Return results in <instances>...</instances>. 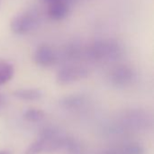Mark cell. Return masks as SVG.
<instances>
[{"label": "cell", "mask_w": 154, "mask_h": 154, "mask_svg": "<svg viewBox=\"0 0 154 154\" xmlns=\"http://www.w3.org/2000/svg\"><path fill=\"white\" fill-rule=\"evenodd\" d=\"M109 81L116 87H126L135 79L134 69L127 65H118L109 73Z\"/></svg>", "instance_id": "3"}, {"label": "cell", "mask_w": 154, "mask_h": 154, "mask_svg": "<svg viewBox=\"0 0 154 154\" xmlns=\"http://www.w3.org/2000/svg\"><path fill=\"white\" fill-rule=\"evenodd\" d=\"M14 67L7 62L0 61V85L9 82L14 75Z\"/></svg>", "instance_id": "8"}, {"label": "cell", "mask_w": 154, "mask_h": 154, "mask_svg": "<svg viewBox=\"0 0 154 154\" xmlns=\"http://www.w3.org/2000/svg\"><path fill=\"white\" fill-rule=\"evenodd\" d=\"M85 103V99L82 96H79V95H72V96H69L66 97L65 99H63V101L61 102L62 105L66 108L69 109H77L81 107Z\"/></svg>", "instance_id": "9"}, {"label": "cell", "mask_w": 154, "mask_h": 154, "mask_svg": "<svg viewBox=\"0 0 154 154\" xmlns=\"http://www.w3.org/2000/svg\"><path fill=\"white\" fill-rule=\"evenodd\" d=\"M45 4L49 5V4H51V3H56V2H69L71 3L72 0H42Z\"/></svg>", "instance_id": "12"}, {"label": "cell", "mask_w": 154, "mask_h": 154, "mask_svg": "<svg viewBox=\"0 0 154 154\" xmlns=\"http://www.w3.org/2000/svg\"><path fill=\"white\" fill-rule=\"evenodd\" d=\"M47 14L49 17L55 21H60L67 17L69 12V2H56L47 5Z\"/></svg>", "instance_id": "6"}, {"label": "cell", "mask_w": 154, "mask_h": 154, "mask_svg": "<svg viewBox=\"0 0 154 154\" xmlns=\"http://www.w3.org/2000/svg\"><path fill=\"white\" fill-rule=\"evenodd\" d=\"M14 95L21 100L35 101L42 97V92L37 89H21L15 91Z\"/></svg>", "instance_id": "7"}, {"label": "cell", "mask_w": 154, "mask_h": 154, "mask_svg": "<svg viewBox=\"0 0 154 154\" xmlns=\"http://www.w3.org/2000/svg\"><path fill=\"white\" fill-rule=\"evenodd\" d=\"M38 25V14L34 11H27L14 18L11 23V28L17 34H25L36 29Z\"/></svg>", "instance_id": "2"}, {"label": "cell", "mask_w": 154, "mask_h": 154, "mask_svg": "<svg viewBox=\"0 0 154 154\" xmlns=\"http://www.w3.org/2000/svg\"><path fill=\"white\" fill-rule=\"evenodd\" d=\"M88 72L80 66H67L60 70L57 80L60 84H69L85 78Z\"/></svg>", "instance_id": "4"}, {"label": "cell", "mask_w": 154, "mask_h": 154, "mask_svg": "<svg viewBox=\"0 0 154 154\" xmlns=\"http://www.w3.org/2000/svg\"><path fill=\"white\" fill-rule=\"evenodd\" d=\"M0 154H10V152L7 151H0Z\"/></svg>", "instance_id": "13"}, {"label": "cell", "mask_w": 154, "mask_h": 154, "mask_svg": "<svg viewBox=\"0 0 154 154\" xmlns=\"http://www.w3.org/2000/svg\"><path fill=\"white\" fill-rule=\"evenodd\" d=\"M23 117L28 122L37 123L44 118V113L38 109H29L24 113Z\"/></svg>", "instance_id": "10"}, {"label": "cell", "mask_w": 154, "mask_h": 154, "mask_svg": "<svg viewBox=\"0 0 154 154\" xmlns=\"http://www.w3.org/2000/svg\"><path fill=\"white\" fill-rule=\"evenodd\" d=\"M86 54L90 60L97 62L116 61L123 54V47L113 39L98 40L88 47Z\"/></svg>", "instance_id": "1"}, {"label": "cell", "mask_w": 154, "mask_h": 154, "mask_svg": "<svg viewBox=\"0 0 154 154\" xmlns=\"http://www.w3.org/2000/svg\"><path fill=\"white\" fill-rule=\"evenodd\" d=\"M34 58L39 65L48 67L55 64L57 60V54L56 52L50 45L42 44L37 48Z\"/></svg>", "instance_id": "5"}, {"label": "cell", "mask_w": 154, "mask_h": 154, "mask_svg": "<svg viewBox=\"0 0 154 154\" xmlns=\"http://www.w3.org/2000/svg\"><path fill=\"white\" fill-rule=\"evenodd\" d=\"M119 154H144V150L138 144H128L117 150Z\"/></svg>", "instance_id": "11"}, {"label": "cell", "mask_w": 154, "mask_h": 154, "mask_svg": "<svg viewBox=\"0 0 154 154\" xmlns=\"http://www.w3.org/2000/svg\"><path fill=\"white\" fill-rule=\"evenodd\" d=\"M0 103H1V98H0Z\"/></svg>", "instance_id": "14"}]
</instances>
